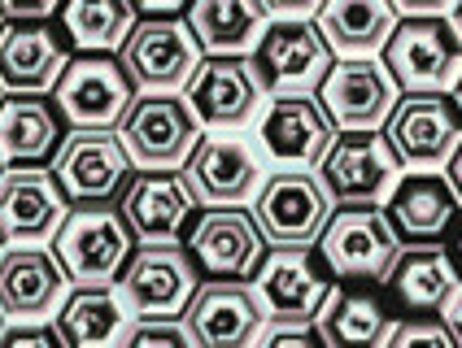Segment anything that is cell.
<instances>
[{
	"instance_id": "obj_1",
	"label": "cell",
	"mask_w": 462,
	"mask_h": 348,
	"mask_svg": "<svg viewBox=\"0 0 462 348\" xmlns=\"http://www.w3.org/2000/svg\"><path fill=\"white\" fill-rule=\"evenodd\" d=\"M319 261L332 279H384L393 257L402 249V235L393 231L388 214L375 200H354V205H332L328 223L314 235Z\"/></svg>"
},
{
	"instance_id": "obj_2",
	"label": "cell",
	"mask_w": 462,
	"mask_h": 348,
	"mask_svg": "<svg viewBox=\"0 0 462 348\" xmlns=\"http://www.w3.org/2000/svg\"><path fill=\"white\" fill-rule=\"evenodd\" d=\"M135 235L114 205H70L52 231V257L61 261L66 283H114L127 266Z\"/></svg>"
},
{
	"instance_id": "obj_3",
	"label": "cell",
	"mask_w": 462,
	"mask_h": 348,
	"mask_svg": "<svg viewBox=\"0 0 462 348\" xmlns=\"http://www.w3.org/2000/svg\"><path fill=\"white\" fill-rule=\"evenodd\" d=\"M384 70L402 92H449L462 70V35L445 14H406L384 40Z\"/></svg>"
},
{
	"instance_id": "obj_4",
	"label": "cell",
	"mask_w": 462,
	"mask_h": 348,
	"mask_svg": "<svg viewBox=\"0 0 462 348\" xmlns=\"http://www.w3.org/2000/svg\"><path fill=\"white\" fill-rule=\"evenodd\" d=\"M462 140V109L449 92H406L384 118V144L406 170H440Z\"/></svg>"
},
{
	"instance_id": "obj_5",
	"label": "cell",
	"mask_w": 462,
	"mask_h": 348,
	"mask_svg": "<svg viewBox=\"0 0 462 348\" xmlns=\"http://www.w3.org/2000/svg\"><path fill=\"white\" fill-rule=\"evenodd\" d=\"M131 174L135 166L109 126H70L52 152V179L66 205H109Z\"/></svg>"
},
{
	"instance_id": "obj_6",
	"label": "cell",
	"mask_w": 462,
	"mask_h": 348,
	"mask_svg": "<svg viewBox=\"0 0 462 348\" xmlns=\"http://www.w3.org/2000/svg\"><path fill=\"white\" fill-rule=\"evenodd\" d=\"M118 140L127 149L131 166L140 170H180L188 152L201 140V123L192 118L180 92H144L131 100L118 123Z\"/></svg>"
},
{
	"instance_id": "obj_7",
	"label": "cell",
	"mask_w": 462,
	"mask_h": 348,
	"mask_svg": "<svg viewBox=\"0 0 462 348\" xmlns=\"http://www.w3.org/2000/svg\"><path fill=\"white\" fill-rule=\"evenodd\" d=\"M201 44L183 18H135L118 49V61L135 92H183V83L201 66Z\"/></svg>"
},
{
	"instance_id": "obj_8",
	"label": "cell",
	"mask_w": 462,
	"mask_h": 348,
	"mask_svg": "<svg viewBox=\"0 0 462 348\" xmlns=\"http://www.w3.org/2000/svg\"><path fill=\"white\" fill-rule=\"evenodd\" d=\"M135 100V83L127 78L114 52H70L66 70L52 83V105L70 126H114Z\"/></svg>"
},
{
	"instance_id": "obj_9",
	"label": "cell",
	"mask_w": 462,
	"mask_h": 348,
	"mask_svg": "<svg viewBox=\"0 0 462 348\" xmlns=\"http://www.w3.org/2000/svg\"><path fill=\"white\" fill-rule=\"evenodd\" d=\"M314 179L332 205H354V200H380L397 183V157L388 152L380 131H336L328 140L323 157L314 161Z\"/></svg>"
},
{
	"instance_id": "obj_10",
	"label": "cell",
	"mask_w": 462,
	"mask_h": 348,
	"mask_svg": "<svg viewBox=\"0 0 462 348\" xmlns=\"http://www.w3.org/2000/svg\"><path fill=\"white\" fill-rule=\"evenodd\" d=\"M249 61H254L262 92L297 96V92L319 87L323 70L332 66V49L319 35V26L306 18H275V23L262 26Z\"/></svg>"
},
{
	"instance_id": "obj_11",
	"label": "cell",
	"mask_w": 462,
	"mask_h": 348,
	"mask_svg": "<svg viewBox=\"0 0 462 348\" xmlns=\"http://www.w3.org/2000/svg\"><path fill=\"white\" fill-rule=\"evenodd\" d=\"M131 318H180L197 292V266L180 244H140L131 249L123 274L114 279Z\"/></svg>"
},
{
	"instance_id": "obj_12",
	"label": "cell",
	"mask_w": 462,
	"mask_h": 348,
	"mask_svg": "<svg viewBox=\"0 0 462 348\" xmlns=\"http://www.w3.org/2000/svg\"><path fill=\"white\" fill-rule=\"evenodd\" d=\"M183 249L209 279H254L266 240L254 214H245L240 205H206L183 231Z\"/></svg>"
},
{
	"instance_id": "obj_13",
	"label": "cell",
	"mask_w": 462,
	"mask_h": 348,
	"mask_svg": "<svg viewBox=\"0 0 462 348\" xmlns=\"http://www.w3.org/2000/svg\"><path fill=\"white\" fill-rule=\"evenodd\" d=\"M249 200H254V223L262 231V240L288 244V249L314 244L319 226L328 223V209H332L319 179L306 174L301 166H283V170L266 174V183H257V192Z\"/></svg>"
},
{
	"instance_id": "obj_14",
	"label": "cell",
	"mask_w": 462,
	"mask_h": 348,
	"mask_svg": "<svg viewBox=\"0 0 462 348\" xmlns=\"http://www.w3.org/2000/svg\"><path fill=\"white\" fill-rule=\"evenodd\" d=\"M314 92L336 131H380L397 100V83L375 57H332Z\"/></svg>"
},
{
	"instance_id": "obj_15",
	"label": "cell",
	"mask_w": 462,
	"mask_h": 348,
	"mask_svg": "<svg viewBox=\"0 0 462 348\" xmlns=\"http://www.w3.org/2000/svg\"><path fill=\"white\" fill-rule=\"evenodd\" d=\"M332 288L336 283L323 274V261L319 252H310V244L301 249L271 244V252H262L254 270L257 305L266 309L262 318H319Z\"/></svg>"
},
{
	"instance_id": "obj_16",
	"label": "cell",
	"mask_w": 462,
	"mask_h": 348,
	"mask_svg": "<svg viewBox=\"0 0 462 348\" xmlns=\"http://www.w3.org/2000/svg\"><path fill=\"white\" fill-rule=\"evenodd\" d=\"M183 100L201 126H245L262 100L254 61L245 52H206L183 83Z\"/></svg>"
},
{
	"instance_id": "obj_17",
	"label": "cell",
	"mask_w": 462,
	"mask_h": 348,
	"mask_svg": "<svg viewBox=\"0 0 462 348\" xmlns=\"http://www.w3.org/2000/svg\"><path fill=\"white\" fill-rule=\"evenodd\" d=\"M70 40L49 18H5L0 23V92H52L70 61Z\"/></svg>"
},
{
	"instance_id": "obj_18",
	"label": "cell",
	"mask_w": 462,
	"mask_h": 348,
	"mask_svg": "<svg viewBox=\"0 0 462 348\" xmlns=\"http://www.w3.org/2000/svg\"><path fill=\"white\" fill-rule=\"evenodd\" d=\"M118 214L131 226L135 244H180L183 226L192 223L197 200L180 170H140L118 192Z\"/></svg>"
},
{
	"instance_id": "obj_19",
	"label": "cell",
	"mask_w": 462,
	"mask_h": 348,
	"mask_svg": "<svg viewBox=\"0 0 462 348\" xmlns=\"http://www.w3.org/2000/svg\"><path fill=\"white\" fill-rule=\"evenodd\" d=\"M66 197L44 166L0 170V244H44L66 218Z\"/></svg>"
},
{
	"instance_id": "obj_20",
	"label": "cell",
	"mask_w": 462,
	"mask_h": 348,
	"mask_svg": "<svg viewBox=\"0 0 462 348\" xmlns=\"http://www.w3.org/2000/svg\"><path fill=\"white\" fill-rule=\"evenodd\" d=\"M180 318L192 331V344L240 348L257 340L262 305L245 279H209V283H197V292L183 305Z\"/></svg>"
},
{
	"instance_id": "obj_21",
	"label": "cell",
	"mask_w": 462,
	"mask_h": 348,
	"mask_svg": "<svg viewBox=\"0 0 462 348\" xmlns=\"http://www.w3.org/2000/svg\"><path fill=\"white\" fill-rule=\"evenodd\" d=\"M180 170L197 205H245L262 183L254 152L227 135H201Z\"/></svg>"
},
{
	"instance_id": "obj_22",
	"label": "cell",
	"mask_w": 462,
	"mask_h": 348,
	"mask_svg": "<svg viewBox=\"0 0 462 348\" xmlns=\"http://www.w3.org/2000/svg\"><path fill=\"white\" fill-rule=\"evenodd\" d=\"M66 297V270L44 244L0 252V318H49Z\"/></svg>"
},
{
	"instance_id": "obj_23",
	"label": "cell",
	"mask_w": 462,
	"mask_h": 348,
	"mask_svg": "<svg viewBox=\"0 0 462 348\" xmlns=\"http://www.w3.org/2000/svg\"><path fill=\"white\" fill-rule=\"evenodd\" d=\"M462 209L449 174L440 170H411L402 183L388 188V223L402 240H440Z\"/></svg>"
},
{
	"instance_id": "obj_24",
	"label": "cell",
	"mask_w": 462,
	"mask_h": 348,
	"mask_svg": "<svg viewBox=\"0 0 462 348\" xmlns=\"http://www.w3.org/2000/svg\"><path fill=\"white\" fill-rule=\"evenodd\" d=\"M257 135H262V149L271 152L280 166H301L306 170V166H314L323 157L328 140L336 135V126L328 123L323 105L310 100V92H297V96L271 100Z\"/></svg>"
},
{
	"instance_id": "obj_25",
	"label": "cell",
	"mask_w": 462,
	"mask_h": 348,
	"mask_svg": "<svg viewBox=\"0 0 462 348\" xmlns=\"http://www.w3.org/2000/svg\"><path fill=\"white\" fill-rule=\"evenodd\" d=\"M66 135L57 105L40 92L0 96V161L5 166H44Z\"/></svg>"
},
{
	"instance_id": "obj_26",
	"label": "cell",
	"mask_w": 462,
	"mask_h": 348,
	"mask_svg": "<svg viewBox=\"0 0 462 348\" xmlns=\"http://www.w3.org/2000/svg\"><path fill=\"white\" fill-rule=\"evenodd\" d=\"M393 0H319L314 26L336 57H375L397 26Z\"/></svg>"
},
{
	"instance_id": "obj_27",
	"label": "cell",
	"mask_w": 462,
	"mask_h": 348,
	"mask_svg": "<svg viewBox=\"0 0 462 348\" xmlns=\"http://www.w3.org/2000/svg\"><path fill=\"white\" fill-rule=\"evenodd\" d=\"M388 292L397 297L402 309L411 314H432L445 305V297L454 292L458 283V266L445 249H437L432 240H419L411 249H397L393 266L384 274Z\"/></svg>"
},
{
	"instance_id": "obj_28",
	"label": "cell",
	"mask_w": 462,
	"mask_h": 348,
	"mask_svg": "<svg viewBox=\"0 0 462 348\" xmlns=\"http://www.w3.org/2000/svg\"><path fill=\"white\" fill-rule=\"evenodd\" d=\"M131 323V309L123 305L114 283H83L70 297L61 300V314H57V331H61V344L75 348H92V344H123Z\"/></svg>"
},
{
	"instance_id": "obj_29",
	"label": "cell",
	"mask_w": 462,
	"mask_h": 348,
	"mask_svg": "<svg viewBox=\"0 0 462 348\" xmlns=\"http://www.w3.org/2000/svg\"><path fill=\"white\" fill-rule=\"evenodd\" d=\"M188 31L197 35L201 52H249L271 23L262 0H188Z\"/></svg>"
},
{
	"instance_id": "obj_30",
	"label": "cell",
	"mask_w": 462,
	"mask_h": 348,
	"mask_svg": "<svg viewBox=\"0 0 462 348\" xmlns=\"http://www.w3.org/2000/svg\"><path fill=\"white\" fill-rule=\"evenodd\" d=\"M319 326L328 335V344H354V348H375L388 344L393 331V314L384 309V300L371 292H340L332 288V297L319 309Z\"/></svg>"
},
{
	"instance_id": "obj_31",
	"label": "cell",
	"mask_w": 462,
	"mask_h": 348,
	"mask_svg": "<svg viewBox=\"0 0 462 348\" xmlns=\"http://www.w3.org/2000/svg\"><path fill=\"white\" fill-rule=\"evenodd\" d=\"M57 14H61V35L79 52H118L135 23L131 0H61Z\"/></svg>"
},
{
	"instance_id": "obj_32",
	"label": "cell",
	"mask_w": 462,
	"mask_h": 348,
	"mask_svg": "<svg viewBox=\"0 0 462 348\" xmlns=\"http://www.w3.org/2000/svg\"><path fill=\"white\" fill-rule=\"evenodd\" d=\"M388 344L397 348H411V344H432V348H458L454 331L445 318H428V314H414L406 323H397L388 331Z\"/></svg>"
},
{
	"instance_id": "obj_33",
	"label": "cell",
	"mask_w": 462,
	"mask_h": 348,
	"mask_svg": "<svg viewBox=\"0 0 462 348\" xmlns=\"http://www.w3.org/2000/svg\"><path fill=\"white\" fill-rule=\"evenodd\" d=\"M123 344H175V348H188L192 344V331L183 326V318H131Z\"/></svg>"
},
{
	"instance_id": "obj_34",
	"label": "cell",
	"mask_w": 462,
	"mask_h": 348,
	"mask_svg": "<svg viewBox=\"0 0 462 348\" xmlns=\"http://www.w3.org/2000/svg\"><path fill=\"white\" fill-rule=\"evenodd\" d=\"M262 344H328L319 318H266L257 326Z\"/></svg>"
},
{
	"instance_id": "obj_35",
	"label": "cell",
	"mask_w": 462,
	"mask_h": 348,
	"mask_svg": "<svg viewBox=\"0 0 462 348\" xmlns=\"http://www.w3.org/2000/svg\"><path fill=\"white\" fill-rule=\"evenodd\" d=\"M14 326H0V348H61V331L57 323H44V318H9Z\"/></svg>"
},
{
	"instance_id": "obj_36",
	"label": "cell",
	"mask_w": 462,
	"mask_h": 348,
	"mask_svg": "<svg viewBox=\"0 0 462 348\" xmlns=\"http://www.w3.org/2000/svg\"><path fill=\"white\" fill-rule=\"evenodd\" d=\"M61 0H0V14L5 18H49L57 14Z\"/></svg>"
},
{
	"instance_id": "obj_37",
	"label": "cell",
	"mask_w": 462,
	"mask_h": 348,
	"mask_svg": "<svg viewBox=\"0 0 462 348\" xmlns=\"http://www.w3.org/2000/svg\"><path fill=\"white\" fill-rule=\"evenodd\" d=\"M445 323H449V331H454V340L462 344V283H454V292L445 297Z\"/></svg>"
},
{
	"instance_id": "obj_38",
	"label": "cell",
	"mask_w": 462,
	"mask_h": 348,
	"mask_svg": "<svg viewBox=\"0 0 462 348\" xmlns=\"http://www.w3.org/2000/svg\"><path fill=\"white\" fill-rule=\"evenodd\" d=\"M188 0H131V9L135 14H144V18H166V14H180Z\"/></svg>"
},
{
	"instance_id": "obj_39",
	"label": "cell",
	"mask_w": 462,
	"mask_h": 348,
	"mask_svg": "<svg viewBox=\"0 0 462 348\" xmlns=\"http://www.w3.org/2000/svg\"><path fill=\"white\" fill-rule=\"evenodd\" d=\"M262 5L280 18H306L310 9H319V0H262Z\"/></svg>"
},
{
	"instance_id": "obj_40",
	"label": "cell",
	"mask_w": 462,
	"mask_h": 348,
	"mask_svg": "<svg viewBox=\"0 0 462 348\" xmlns=\"http://www.w3.org/2000/svg\"><path fill=\"white\" fill-rule=\"evenodd\" d=\"M445 5L454 0H393L397 14H445Z\"/></svg>"
},
{
	"instance_id": "obj_41",
	"label": "cell",
	"mask_w": 462,
	"mask_h": 348,
	"mask_svg": "<svg viewBox=\"0 0 462 348\" xmlns=\"http://www.w3.org/2000/svg\"><path fill=\"white\" fill-rule=\"evenodd\" d=\"M445 170H449V183H454V192L462 197V140H458V149L449 152V161H445Z\"/></svg>"
},
{
	"instance_id": "obj_42",
	"label": "cell",
	"mask_w": 462,
	"mask_h": 348,
	"mask_svg": "<svg viewBox=\"0 0 462 348\" xmlns=\"http://www.w3.org/2000/svg\"><path fill=\"white\" fill-rule=\"evenodd\" d=\"M449 87H454V92H449V96H454V105H458V109H462V70H458V78H454Z\"/></svg>"
},
{
	"instance_id": "obj_43",
	"label": "cell",
	"mask_w": 462,
	"mask_h": 348,
	"mask_svg": "<svg viewBox=\"0 0 462 348\" xmlns=\"http://www.w3.org/2000/svg\"><path fill=\"white\" fill-rule=\"evenodd\" d=\"M454 31L462 35V0H458V9H454Z\"/></svg>"
},
{
	"instance_id": "obj_44",
	"label": "cell",
	"mask_w": 462,
	"mask_h": 348,
	"mask_svg": "<svg viewBox=\"0 0 462 348\" xmlns=\"http://www.w3.org/2000/svg\"><path fill=\"white\" fill-rule=\"evenodd\" d=\"M454 249H458V261H462V231H458V240H454Z\"/></svg>"
},
{
	"instance_id": "obj_45",
	"label": "cell",
	"mask_w": 462,
	"mask_h": 348,
	"mask_svg": "<svg viewBox=\"0 0 462 348\" xmlns=\"http://www.w3.org/2000/svg\"><path fill=\"white\" fill-rule=\"evenodd\" d=\"M0 23H5V14H0Z\"/></svg>"
},
{
	"instance_id": "obj_46",
	"label": "cell",
	"mask_w": 462,
	"mask_h": 348,
	"mask_svg": "<svg viewBox=\"0 0 462 348\" xmlns=\"http://www.w3.org/2000/svg\"><path fill=\"white\" fill-rule=\"evenodd\" d=\"M0 96H5V92H0Z\"/></svg>"
}]
</instances>
